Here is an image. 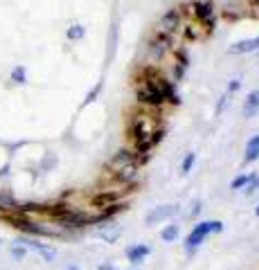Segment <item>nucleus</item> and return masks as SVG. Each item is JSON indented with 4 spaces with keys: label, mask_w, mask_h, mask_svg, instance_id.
Masks as SVG:
<instances>
[{
    "label": "nucleus",
    "mask_w": 259,
    "mask_h": 270,
    "mask_svg": "<svg viewBox=\"0 0 259 270\" xmlns=\"http://www.w3.org/2000/svg\"><path fill=\"white\" fill-rule=\"evenodd\" d=\"M136 95L142 104H149V106H160L162 101H174V104H178V97L174 95V90H171V83L167 81L165 77H160L158 72H153V70H147L142 75L140 86L136 88Z\"/></svg>",
    "instance_id": "obj_1"
},
{
    "label": "nucleus",
    "mask_w": 259,
    "mask_h": 270,
    "mask_svg": "<svg viewBox=\"0 0 259 270\" xmlns=\"http://www.w3.org/2000/svg\"><path fill=\"white\" fill-rule=\"evenodd\" d=\"M108 169L113 171V176L120 182H133L140 176V160H138V151L131 149H122L113 155V160L108 162Z\"/></svg>",
    "instance_id": "obj_2"
},
{
    "label": "nucleus",
    "mask_w": 259,
    "mask_h": 270,
    "mask_svg": "<svg viewBox=\"0 0 259 270\" xmlns=\"http://www.w3.org/2000/svg\"><path fill=\"white\" fill-rule=\"evenodd\" d=\"M223 230V223L221 221H203V223L194 225V230L187 234V239H185V250L187 252H194L196 248L205 241V236L214 234V232H221Z\"/></svg>",
    "instance_id": "obj_3"
},
{
    "label": "nucleus",
    "mask_w": 259,
    "mask_h": 270,
    "mask_svg": "<svg viewBox=\"0 0 259 270\" xmlns=\"http://www.w3.org/2000/svg\"><path fill=\"white\" fill-rule=\"evenodd\" d=\"M192 12H194L196 20L200 25H205V30L212 32L214 30V7H212V0H196L192 2Z\"/></svg>",
    "instance_id": "obj_4"
},
{
    "label": "nucleus",
    "mask_w": 259,
    "mask_h": 270,
    "mask_svg": "<svg viewBox=\"0 0 259 270\" xmlns=\"http://www.w3.org/2000/svg\"><path fill=\"white\" fill-rule=\"evenodd\" d=\"M178 212L176 205H160V207H153L151 212H149L147 216H144V223L147 225H158L162 223V221H167V218H171L174 214Z\"/></svg>",
    "instance_id": "obj_5"
},
{
    "label": "nucleus",
    "mask_w": 259,
    "mask_h": 270,
    "mask_svg": "<svg viewBox=\"0 0 259 270\" xmlns=\"http://www.w3.org/2000/svg\"><path fill=\"white\" fill-rule=\"evenodd\" d=\"M171 47V36L169 34H162V32H158V34L151 39V43H149V52L156 57V59H160L162 54L167 52Z\"/></svg>",
    "instance_id": "obj_6"
},
{
    "label": "nucleus",
    "mask_w": 259,
    "mask_h": 270,
    "mask_svg": "<svg viewBox=\"0 0 259 270\" xmlns=\"http://www.w3.org/2000/svg\"><path fill=\"white\" fill-rule=\"evenodd\" d=\"M178 27H180V14H178V9H169L165 16L160 18V32H162V34L171 36Z\"/></svg>",
    "instance_id": "obj_7"
},
{
    "label": "nucleus",
    "mask_w": 259,
    "mask_h": 270,
    "mask_svg": "<svg viewBox=\"0 0 259 270\" xmlns=\"http://www.w3.org/2000/svg\"><path fill=\"white\" fill-rule=\"evenodd\" d=\"M20 243H25V246H27V248H32L34 252H39V254H41V259H43V261H54V259H57V248L47 246V243H39V241H34V239L20 241Z\"/></svg>",
    "instance_id": "obj_8"
},
{
    "label": "nucleus",
    "mask_w": 259,
    "mask_h": 270,
    "mask_svg": "<svg viewBox=\"0 0 259 270\" xmlns=\"http://www.w3.org/2000/svg\"><path fill=\"white\" fill-rule=\"evenodd\" d=\"M259 50V36L255 39H243V41H237L228 47V54H250Z\"/></svg>",
    "instance_id": "obj_9"
},
{
    "label": "nucleus",
    "mask_w": 259,
    "mask_h": 270,
    "mask_svg": "<svg viewBox=\"0 0 259 270\" xmlns=\"http://www.w3.org/2000/svg\"><path fill=\"white\" fill-rule=\"evenodd\" d=\"M149 254H151V250H149V246H144V243H136V246L126 248V259H129L131 264H142Z\"/></svg>",
    "instance_id": "obj_10"
},
{
    "label": "nucleus",
    "mask_w": 259,
    "mask_h": 270,
    "mask_svg": "<svg viewBox=\"0 0 259 270\" xmlns=\"http://www.w3.org/2000/svg\"><path fill=\"white\" fill-rule=\"evenodd\" d=\"M257 113H259V90H253L246 97V101H243V115L246 117H255Z\"/></svg>",
    "instance_id": "obj_11"
},
{
    "label": "nucleus",
    "mask_w": 259,
    "mask_h": 270,
    "mask_svg": "<svg viewBox=\"0 0 259 270\" xmlns=\"http://www.w3.org/2000/svg\"><path fill=\"white\" fill-rule=\"evenodd\" d=\"M255 160H259V135H253V137L248 140L246 155H243V162H246V165H250Z\"/></svg>",
    "instance_id": "obj_12"
},
{
    "label": "nucleus",
    "mask_w": 259,
    "mask_h": 270,
    "mask_svg": "<svg viewBox=\"0 0 259 270\" xmlns=\"http://www.w3.org/2000/svg\"><path fill=\"white\" fill-rule=\"evenodd\" d=\"M65 36H68V41H81L83 36H86V27H83V25H79V23H75V25H70V27H68Z\"/></svg>",
    "instance_id": "obj_13"
},
{
    "label": "nucleus",
    "mask_w": 259,
    "mask_h": 270,
    "mask_svg": "<svg viewBox=\"0 0 259 270\" xmlns=\"http://www.w3.org/2000/svg\"><path fill=\"white\" fill-rule=\"evenodd\" d=\"M255 176H257V174H253V171H248V174H241V176H237L235 180H232V185H230V187H232V189H243L248 182L253 180Z\"/></svg>",
    "instance_id": "obj_14"
},
{
    "label": "nucleus",
    "mask_w": 259,
    "mask_h": 270,
    "mask_svg": "<svg viewBox=\"0 0 259 270\" xmlns=\"http://www.w3.org/2000/svg\"><path fill=\"white\" fill-rule=\"evenodd\" d=\"M178 234H180V228H178V225H167L160 236H162V241H167V243H174V241L178 239Z\"/></svg>",
    "instance_id": "obj_15"
},
{
    "label": "nucleus",
    "mask_w": 259,
    "mask_h": 270,
    "mask_svg": "<svg viewBox=\"0 0 259 270\" xmlns=\"http://www.w3.org/2000/svg\"><path fill=\"white\" fill-rule=\"evenodd\" d=\"M12 81L18 83V86H23V83L27 81V72H25L23 65H16V68L12 70Z\"/></svg>",
    "instance_id": "obj_16"
},
{
    "label": "nucleus",
    "mask_w": 259,
    "mask_h": 270,
    "mask_svg": "<svg viewBox=\"0 0 259 270\" xmlns=\"http://www.w3.org/2000/svg\"><path fill=\"white\" fill-rule=\"evenodd\" d=\"M194 162H196V153H187L183 160V165H180V174H189L192 167H194Z\"/></svg>",
    "instance_id": "obj_17"
},
{
    "label": "nucleus",
    "mask_w": 259,
    "mask_h": 270,
    "mask_svg": "<svg viewBox=\"0 0 259 270\" xmlns=\"http://www.w3.org/2000/svg\"><path fill=\"white\" fill-rule=\"evenodd\" d=\"M12 257L18 259V261H23V259L27 257V248H25L23 243H20V246H14L12 248Z\"/></svg>",
    "instance_id": "obj_18"
},
{
    "label": "nucleus",
    "mask_w": 259,
    "mask_h": 270,
    "mask_svg": "<svg viewBox=\"0 0 259 270\" xmlns=\"http://www.w3.org/2000/svg\"><path fill=\"white\" fill-rule=\"evenodd\" d=\"M257 189H259V176H255L253 180H250V182H248V185H246V189H243V192H246V194L250 196V194H255Z\"/></svg>",
    "instance_id": "obj_19"
},
{
    "label": "nucleus",
    "mask_w": 259,
    "mask_h": 270,
    "mask_svg": "<svg viewBox=\"0 0 259 270\" xmlns=\"http://www.w3.org/2000/svg\"><path fill=\"white\" fill-rule=\"evenodd\" d=\"M199 212H200V200H194V203H192V207H189V216H196Z\"/></svg>",
    "instance_id": "obj_20"
},
{
    "label": "nucleus",
    "mask_w": 259,
    "mask_h": 270,
    "mask_svg": "<svg viewBox=\"0 0 259 270\" xmlns=\"http://www.w3.org/2000/svg\"><path fill=\"white\" fill-rule=\"evenodd\" d=\"M228 97H230V95L225 93L223 97H221V101H219V106H217V113H219V115H221V111H223V106H225V101H228Z\"/></svg>",
    "instance_id": "obj_21"
},
{
    "label": "nucleus",
    "mask_w": 259,
    "mask_h": 270,
    "mask_svg": "<svg viewBox=\"0 0 259 270\" xmlns=\"http://www.w3.org/2000/svg\"><path fill=\"white\" fill-rule=\"evenodd\" d=\"M239 86H241V83H239V79H232V83H230V88H228V95L235 93V90H239Z\"/></svg>",
    "instance_id": "obj_22"
},
{
    "label": "nucleus",
    "mask_w": 259,
    "mask_h": 270,
    "mask_svg": "<svg viewBox=\"0 0 259 270\" xmlns=\"http://www.w3.org/2000/svg\"><path fill=\"white\" fill-rule=\"evenodd\" d=\"M97 270H115V268H113L111 264H101V266H100V268H97Z\"/></svg>",
    "instance_id": "obj_23"
},
{
    "label": "nucleus",
    "mask_w": 259,
    "mask_h": 270,
    "mask_svg": "<svg viewBox=\"0 0 259 270\" xmlns=\"http://www.w3.org/2000/svg\"><path fill=\"white\" fill-rule=\"evenodd\" d=\"M63 270H79V266H65Z\"/></svg>",
    "instance_id": "obj_24"
},
{
    "label": "nucleus",
    "mask_w": 259,
    "mask_h": 270,
    "mask_svg": "<svg viewBox=\"0 0 259 270\" xmlns=\"http://www.w3.org/2000/svg\"><path fill=\"white\" fill-rule=\"evenodd\" d=\"M255 214H257V216H259V205H257V210H255Z\"/></svg>",
    "instance_id": "obj_25"
}]
</instances>
